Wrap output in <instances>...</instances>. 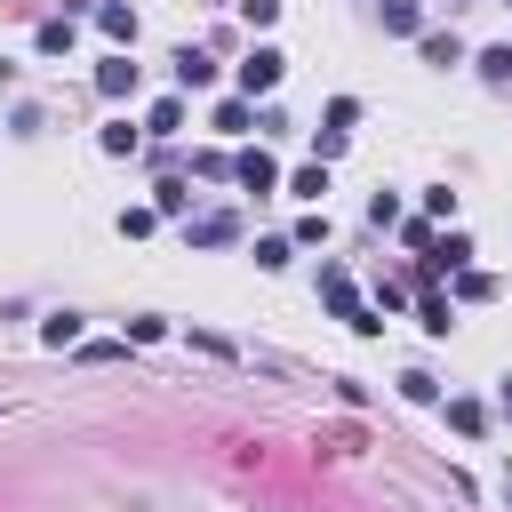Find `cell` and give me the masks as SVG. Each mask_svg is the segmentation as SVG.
Instances as JSON below:
<instances>
[{
    "mask_svg": "<svg viewBox=\"0 0 512 512\" xmlns=\"http://www.w3.org/2000/svg\"><path fill=\"white\" fill-rule=\"evenodd\" d=\"M496 416H504V424H512V376H504V384H496Z\"/></svg>",
    "mask_w": 512,
    "mask_h": 512,
    "instance_id": "d6a6232c",
    "label": "cell"
},
{
    "mask_svg": "<svg viewBox=\"0 0 512 512\" xmlns=\"http://www.w3.org/2000/svg\"><path fill=\"white\" fill-rule=\"evenodd\" d=\"M72 40H80V24H72V16H48V24L32 32V48H40V56H72Z\"/></svg>",
    "mask_w": 512,
    "mask_h": 512,
    "instance_id": "8fae6325",
    "label": "cell"
},
{
    "mask_svg": "<svg viewBox=\"0 0 512 512\" xmlns=\"http://www.w3.org/2000/svg\"><path fill=\"white\" fill-rule=\"evenodd\" d=\"M448 296H456V304H488V296H496V280L464 264V272H448Z\"/></svg>",
    "mask_w": 512,
    "mask_h": 512,
    "instance_id": "2e32d148",
    "label": "cell"
},
{
    "mask_svg": "<svg viewBox=\"0 0 512 512\" xmlns=\"http://www.w3.org/2000/svg\"><path fill=\"white\" fill-rule=\"evenodd\" d=\"M320 296H328V312H336L352 336H376V328H384V312H376V304H360V288H352V272H344V264H320Z\"/></svg>",
    "mask_w": 512,
    "mask_h": 512,
    "instance_id": "6da1fadb",
    "label": "cell"
},
{
    "mask_svg": "<svg viewBox=\"0 0 512 512\" xmlns=\"http://www.w3.org/2000/svg\"><path fill=\"white\" fill-rule=\"evenodd\" d=\"M384 32H424V0H384Z\"/></svg>",
    "mask_w": 512,
    "mask_h": 512,
    "instance_id": "d6986e66",
    "label": "cell"
},
{
    "mask_svg": "<svg viewBox=\"0 0 512 512\" xmlns=\"http://www.w3.org/2000/svg\"><path fill=\"white\" fill-rule=\"evenodd\" d=\"M144 128H152V136H160V144H168V136H184V96H176V88H168V96H160V104H152V112H144Z\"/></svg>",
    "mask_w": 512,
    "mask_h": 512,
    "instance_id": "7c38bea8",
    "label": "cell"
},
{
    "mask_svg": "<svg viewBox=\"0 0 512 512\" xmlns=\"http://www.w3.org/2000/svg\"><path fill=\"white\" fill-rule=\"evenodd\" d=\"M424 216H432V224H448V216H456V192H448V184H432V192H424Z\"/></svg>",
    "mask_w": 512,
    "mask_h": 512,
    "instance_id": "4dcf8cb0",
    "label": "cell"
},
{
    "mask_svg": "<svg viewBox=\"0 0 512 512\" xmlns=\"http://www.w3.org/2000/svg\"><path fill=\"white\" fill-rule=\"evenodd\" d=\"M472 64H480V80H488V88H512V40H496V48H480Z\"/></svg>",
    "mask_w": 512,
    "mask_h": 512,
    "instance_id": "e0dca14e",
    "label": "cell"
},
{
    "mask_svg": "<svg viewBox=\"0 0 512 512\" xmlns=\"http://www.w3.org/2000/svg\"><path fill=\"white\" fill-rule=\"evenodd\" d=\"M96 32L120 40V48H136V8H128V0H104V8H96Z\"/></svg>",
    "mask_w": 512,
    "mask_h": 512,
    "instance_id": "ba28073f",
    "label": "cell"
},
{
    "mask_svg": "<svg viewBox=\"0 0 512 512\" xmlns=\"http://www.w3.org/2000/svg\"><path fill=\"white\" fill-rule=\"evenodd\" d=\"M464 264H472V232H440V240H432V256H424V280L464 272Z\"/></svg>",
    "mask_w": 512,
    "mask_h": 512,
    "instance_id": "8992f818",
    "label": "cell"
},
{
    "mask_svg": "<svg viewBox=\"0 0 512 512\" xmlns=\"http://www.w3.org/2000/svg\"><path fill=\"white\" fill-rule=\"evenodd\" d=\"M504 504H512V472H504Z\"/></svg>",
    "mask_w": 512,
    "mask_h": 512,
    "instance_id": "836d02e7",
    "label": "cell"
},
{
    "mask_svg": "<svg viewBox=\"0 0 512 512\" xmlns=\"http://www.w3.org/2000/svg\"><path fill=\"white\" fill-rule=\"evenodd\" d=\"M448 8H464V0H448Z\"/></svg>",
    "mask_w": 512,
    "mask_h": 512,
    "instance_id": "e575fe53",
    "label": "cell"
},
{
    "mask_svg": "<svg viewBox=\"0 0 512 512\" xmlns=\"http://www.w3.org/2000/svg\"><path fill=\"white\" fill-rule=\"evenodd\" d=\"M416 320H424V336H448V328H456V296H440V288H424V304H416Z\"/></svg>",
    "mask_w": 512,
    "mask_h": 512,
    "instance_id": "5bb4252c",
    "label": "cell"
},
{
    "mask_svg": "<svg viewBox=\"0 0 512 512\" xmlns=\"http://www.w3.org/2000/svg\"><path fill=\"white\" fill-rule=\"evenodd\" d=\"M136 88H144V64H128V48L96 64V96H136Z\"/></svg>",
    "mask_w": 512,
    "mask_h": 512,
    "instance_id": "5b68a950",
    "label": "cell"
},
{
    "mask_svg": "<svg viewBox=\"0 0 512 512\" xmlns=\"http://www.w3.org/2000/svg\"><path fill=\"white\" fill-rule=\"evenodd\" d=\"M168 80H176V96H200V88H216V56L208 48H176L168 56Z\"/></svg>",
    "mask_w": 512,
    "mask_h": 512,
    "instance_id": "3957f363",
    "label": "cell"
},
{
    "mask_svg": "<svg viewBox=\"0 0 512 512\" xmlns=\"http://www.w3.org/2000/svg\"><path fill=\"white\" fill-rule=\"evenodd\" d=\"M368 224H376V232L400 224V192H368Z\"/></svg>",
    "mask_w": 512,
    "mask_h": 512,
    "instance_id": "cb8c5ba5",
    "label": "cell"
},
{
    "mask_svg": "<svg viewBox=\"0 0 512 512\" xmlns=\"http://www.w3.org/2000/svg\"><path fill=\"white\" fill-rule=\"evenodd\" d=\"M400 304H408V280H384L376 272V312H400Z\"/></svg>",
    "mask_w": 512,
    "mask_h": 512,
    "instance_id": "1f68e13d",
    "label": "cell"
},
{
    "mask_svg": "<svg viewBox=\"0 0 512 512\" xmlns=\"http://www.w3.org/2000/svg\"><path fill=\"white\" fill-rule=\"evenodd\" d=\"M208 128H216V136H248V128H256V104H248V96H224V104L208 112Z\"/></svg>",
    "mask_w": 512,
    "mask_h": 512,
    "instance_id": "30bf717a",
    "label": "cell"
},
{
    "mask_svg": "<svg viewBox=\"0 0 512 512\" xmlns=\"http://www.w3.org/2000/svg\"><path fill=\"white\" fill-rule=\"evenodd\" d=\"M448 424H456V432H464V440H480V432H488V408H480V400H464V392H456V400H448Z\"/></svg>",
    "mask_w": 512,
    "mask_h": 512,
    "instance_id": "ac0fdd59",
    "label": "cell"
},
{
    "mask_svg": "<svg viewBox=\"0 0 512 512\" xmlns=\"http://www.w3.org/2000/svg\"><path fill=\"white\" fill-rule=\"evenodd\" d=\"M240 16H248V32H272L280 24V0H240Z\"/></svg>",
    "mask_w": 512,
    "mask_h": 512,
    "instance_id": "f546056e",
    "label": "cell"
},
{
    "mask_svg": "<svg viewBox=\"0 0 512 512\" xmlns=\"http://www.w3.org/2000/svg\"><path fill=\"white\" fill-rule=\"evenodd\" d=\"M232 80H240V96H248V104H256V96H272V88H280V80H288V56H280V48H272V40H256V48H248V56H240V64H232Z\"/></svg>",
    "mask_w": 512,
    "mask_h": 512,
    "instance_id": "7a4b0ae2",
    "label": "cell"
},
{
    "mask_svg": "<svg viewBox=\"0 0 512 512\" xmlns=\"http://www.w3.org/2000/svg\"><path fill=\"white\" fill-rule=\"evenodd\" d=\"M160 224V208H120V240H144Z\"/></svg>",
    "mask_w": 512,
    "mask_h": 512,
    "instance_id": "d4e9b609",
    "label": "cell"
},
{
    "mask_svg": "<svg viewBox=\"0 0 512 512\" xmlns=\"http://www.w3.org/2000/svg\"><path fill=\"white\" fill-rule=\"evenodd\" d=\"M160 336H168L160 312H136V320H128V344H160Z\"/></svg>",
    "mask_w": 512,
    "mask_h": 512,
    "instance_id": "83f0119b",
    "label": "cell"
},
{
    "mask_svg": "<svg viewBox=\"0 0 512 512\" xmlns=\"http://www.w3.org/2000/svg\"><path fill=\"white\" fill-rule=\"evenodd\" d=\"M136 144H144V136H136V120H104V128H96V152H104V160H128Z\"/></svg>",
    "mask_w": 512,
    "mask_h": 512,
    "instance_id": "4fadbf2b",
    "label": "cell"
},
{
    "mask_svg": "<svg viewBox=\"0 0 512 512\" xmlns=\"http://www.w3.org/2000/svg\"><path fill=\"white\" fill-rule=\"evenodd\" d=\"M232 184H240V192H272V184H280V168H272V152H256V144H248V152L232 160Z\"/></svg>",
    "mask_w": 512,
    "mask_h": 512,
    "instance_id": "52a82bcc",
    "label": "cell"
},
{
    "mask_svg": "<svg viewBox=\"0 0 512 512\" xmlns=\"http://www.w3.org/2000/svg\"><path fill=\"white\" fill-rule=\"evenodd\" d=\"M320 128H336V136H352V128H360V96H328V112H320Z\"/></svg>",
    "mask_w": 512,
    "mask_h": 512,
    "instance_id": "ffe728a7",
    "label": "cell"
},
{
    "mask_svg": "<svg viewBox=\"0 0 512 512\" xmlns=\"http://www.w3.org/2000/svg\"><path fill=\"white\" fill-rule=\"evenodd\" d=\"M288 256H296V240H280V232H264V240H256V264H264V272H280Z\"/></svg>",
    "mask_w": 512,
    "mask_h": 512,
    "instance_id": "603a6c76",
    "label": "cell"
},
{
    "mask_svg": "<svg viewBox=\"0 0 512 512\" xmlns=\"http://www.w3.org/2000/svg\"><path fill=\"white\" fill-rule=\"evenodd\" d=\"M288 240H296V248H320V240H328V216H320V208H312V216H296V232H288Z\"/></svg>",
    "mask_w": 512,
    "mask_h": 512,
    "instance_id": "484cf974",
    "label": "cell"
},
{
    "mask_svg": "<svg viewBox=\"0 0 512 512\" xmlns=\"http://www.w3.org/2000/svg\"><path fill=\"white\" fill-rule=\"evenodd\" d=\"M40 344H56V352L80 344V312H48V320H40Z\"/></svg>",
    "mask_w": 512,
    "mask_h": 512,
    "instance_id": "7402d4cb",
    "label": "cell"
},
{
    "mask_svg": "<svg viewBox=\"0 0 512 512\" xmlns=\"http://www.w3.org/2000/svg\"><path fill=\"white\" fill-rule=\"evenodd\" d=\"M416 48H424L432 72H456V64H464V40H456V32H416Z\"/></svg>",
    "mask_w": 512,
    "mask_h": 512,
    "instance_id": "9c48e42d",
    "label": "cell"
},
{
    "mask_svg": "<svg viewBox=\"0 0 512 512\" xmlns=\"http://www.w3.org/2000/svg\"><path fill=\"white\" fill-rule=\"evenodd\" d=\"M400 400H424V408H432V400H440V384H432L424 368H408V376H400Z\"/></svg>",
    "mask_w": 512,
    "mask_h": 512,
    "instance_id": "f1b7e54d",
    "label": "cell"
},
{
    "mask_svg": "<svg viewBox=\"0 0 512 512\" xmlns=\"http://www.w3.org/2000/svg\"><path fill=\"white\" fill-rule=\"evenodd\" d=\"M288 192H296V200H320V192H328V160H304V168L288 176Z\"/></svg>",
    "mask_w": 512,
    "mask_h": 512,
    "instance_id": "44dd1931",
    "label": "cell"
},
{
    "mask_svg": "<svg viewBox=\"0 0 512 512\" xmlns=\"http://www.w3.org/2000/svg\"><path fill=\"white\" fill-rule=\"evenodd\" d=\"M152 208H160V216H184V224H192V184H184V176H160Z\"/></svg>",
    "mask_w": 512,
    "mask_h": 512,
    "instance_id": "9a60e30c",
    "label": "cell"
},
{
    "mask_svg": "<svg viewBox=\"0 0 512 512\" xmlns=\"http://www.w3.org/2000/svg\"><path fill=\"white\" fill-rule=\"evenodd\" d=\"M184 240H192V248H232V240H240V216H232V208H208V216L184 224Z\"/></svg>",
    "mask_w": 512,
    "mask_h": 512,
    "instance_id": "277c9868",
    "label": "cell"
},
{
    "mask_svg": "<svg viewBox=\"0 0 512 512\" xmlns=\"http://www.w3.org/2000/svg\"><path fill=\"white\" fill-rule=\"evenodd\" d=\"M400 240H408L416 256H432V240H440V232H432V216H408V224H400Z\"/></svg>",
    "mask_w": 512,
    "mask_h": 512,
    "instance_id": "4316f807",
    "label": "cell"
}]
</instances>
